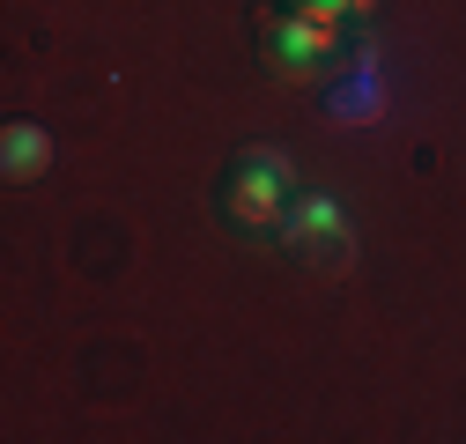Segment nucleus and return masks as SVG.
Instances as JSON below:
<instances>
[{"label":"nucleus","instance_id":"obj_1","mask_svg":"<svg viewBox=\"0 0 466 444\" xmlns=\"http://www.w3.org/2000/svg\"><path fill=\"white\" fill-rule=\"evenodd\" d=\"M274 237H281L289 259L311 267V274H348L356 267V222H348V207L333 193H297Z\"/></svg>","mask_w":466,"mask_h":444},{"label":"nucleus","instance_id":"obj_2","mask_svg":"<svg viewBox=\"0 0 466 444\" xmlns=\"http://www.w3.org/2000/svg\"><path fill=\"white\" fill-rule=\"evenodd\" d=\"M215 200H222V215L238 222V230H281L289 200H297V193H289V156H274V148H245V156L222 171Z\"/></svg>","mask_w":466,"mask_h":444},{"label":"nucleus","instance_id":"obj_3","mask_svg":"<svg viewBox=\"0 0 466 444\" xmlns=\"http://www.w3.org/2000/svg\"><path fill=\"white\" fill-rule=\"evenodd\" d=\"M340 52V15L311 8V0H281V15H267V67L289 82H319V67Z\"/></svg>","mask_w":466,"mask_h":444},{"label":"nucleus","instance_id":"obj_4","mask_svg":"<svg viewBox=\"0 0 466 444\" xmlns=\"http://www.w3.org/2000/svg\"><path fill=\"white\" fill-rule=\"evenodd\" d=\"M52 171V134L37 126V119H8L0 126V178L8 186H30V178H45Z\"/></svg>","mask_w":466,"mask_h":444},{"label":"nucleus","instance_id":"obj_5","mask_svg":"<svg viewBox=\"0 0 466 444\" xmlns=\"http://www.w3.org/2000/svg\"><path fill=\"white\" fill-rule=\"evenodd\" d=\"M311 8H333V15H370V0H311Z\"/></svg>","mask_w":466,"mask_h":444}]
</instances>
